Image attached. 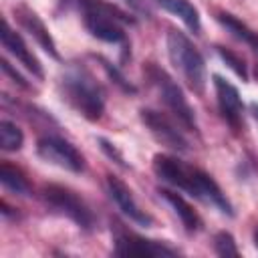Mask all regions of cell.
Returning <instances> with one entry per match:
<instances>
[{"instance_id": "cell-1", "label": "cell", "mask_w": 258, "mask_h": 258, "mask_svg": "<svg viewBox=\"0 0 258 258\" xmlns=\"http://www.w3.org/2000/svg\"><path fill=\"white\" fill-rule=\"evenodd\" d=\"M151 167H153V173L161 181H165L167 185L177 187V189L189 194L191 198L212 206L222 216L234 218L232 202L226 198V194L216 183V179L210 173H206L204 169L189 165V163H185L179 157L169 155V153H155Z\"/></svg>"}, {"instance_id": "cell-2", "label": "cell", "mask_w": 258, "mask_h": 258, "mask_svg": "<svg viewBox=\"0 0 258 258\" xmlns=\"http://www.w3.org/2000/svg\"><path fill=\"white\" fill-rule=\"evenodd\" d=\"M67 2L79 10L83 26L91 36L109 44H119L127 52L129 38L125 28L127 24H135L133 16H129L117 4L107 0H67Z\"/></svg>"}, {"instance_id": "cell-3", "label": "cell", "mask_w": 258, "mask_h": 258, "mask_svg": "<svg viewBox=\"0 0 258 258\" xmlns=\"http://www.w3.org/2000/svg\"><path fill=\"white\" fill-rule=\"evenodd\" d=\"M60 99L87 121H99L105 113V89L83 64H69L58 77Z\"/></svg>"}, {"instance_id": "cell-4", "label": "cell", "mask_w": 258, "mask_h": 258, "mask_svg": "<svg viewBox=\"0 0 258 258\" xmlns=\"http://www.w3.org/2000/svg\"><path fill=\"white\" fill-rule=\"evenodd\" d=\"M165 46H167V56L173 69H177L185 87L196 95H204L208 83V71H206V60L198 50V46L181 30L175 28L167 30Z\"/></svg>"}, {"instance_id": "cell-5", "label": "cell", "mask_w": 258, "mask_h": 258, "mask_svg": "<svg viewBox=\"0 0 258 258\" xmlns=\"http://www.w3.org/2000/svg\"><path fill=\"white\" fill-rule=\"evenodd\" d=\"M143 75L149 81V85L157 91L161 103L165 105V109L171 113V117L189 133L198 135V121H196V113L189 105V101L185 99L181 87L155 62H145L143 67Z\"/></svg>"}, {"instance_id": "cell-6", "label": "cell", "mask_w": 258, "mask_h": 258, "mask_svg": "<svg viewBox=\"0 0 258 258\" xmlns=\"http://www.w3.org/2000/svg\"><path fill=\"white\" fill-rule=\"evenodd\" d=\"M42 200L50 212L69 218L83 232H93L97 228V218L93 210L75 189L58 183H48L42 187Z\"/></svg>"}, {"instance_id": "cell-7", "label": "cell", "mask_w": 258, "mask_h": 258, "mask_svg": "<svg viewBox=\"0 0 258 258\" xmlns=\"http://www.w3.org/2000/svg\"><path fill=\"white\" fill-rule=\"evenodd\" d=\"M113 256L119 258H167V256H177L179 250L169 246L167 242L151 240L145 236H139L131 230H127L123 224L113 222Z\"/></svg>"}, {"instance_id": "cell-8", "label": "cell", "mask_w": 258, "mask_h": 258, "mask_svg": "<svg viewBox=\"0 0 258 258\" xmlns=\"http://www.w3.org/2000/svg\"><path fill=\"white\" fill-rule=\"evenodd\" d=\"M36 153L46 163H52L56 167H62L73 173L85 171V157L83 153L67 139L58 135H44L36 141Z\"/></svg>"}, {"instance_id": "cell-9", "label": "cell", "mask_w": 258, "mask_h": 258, "mask_svg": "<svg viewBox=\"0 0 258 258\" xmlns=\"http://www.w3.org/2000/svg\"><path fill=\"white\" fill-rule=\"evenodd\" d=\"M139 119L141 123L147 127V131L155 137V141H159L161 145L177 151V153H185L189 151V141L183 135L181 129H177V125L163 115L161 111L155 109H141L139 111Z\"/></svg>"}, {"instance_id": "cell-10", "label": "cell", "mask_w": 258, "mask_h": 258, "mask_svg": "<svg viewBox=\"0 0 258 258\" xmlns=\"http://www.w3.org/2000/svg\"><path fill=\"white\" fill-rule=\"evenodd\" d=\"M214 91H216V101L222 119L228 123V127L234 133H240L244 127V103L240 97V91L222 75H214Z\"/></svg>"}, {"instance_id": "cell-11", "label": "cell", "mask_w": 258, "mask_h": 258, "mask_svg": "<svg viewBox=\"0 0 258 258\" xmlns=\"http://www.w3.org/2000/svg\"><path fill=\"white\" fill-rule=\"evenodd\" d=\"M12 12H14V18H16V22L20 24V28H24L30 36H32V40L50 56V58H54V60H60V54H58V48H56V42H54V38H52V34L48 32V28H46V24L42 22V18L28 6V4H16L14 8H12Z\"/></svg>"}, {"instance_id": "cell-12", "label": "cell", "mask_w": 258, "mask_h": 258, "mask_svg": "<svg viewBox=\"0 0 258 258\" xmlns=\"http://www.w3.org/2000/svg\"><path fill=\"white\" fill-rule=\"evenodd\" d=\"M105 185H107L109 198L115 202V206H117L133 224L143 226V228L153 226V218H151L145 210L139 208V204H137L135 198H133V191L129 189V185H127L123 179H119L117 175H107Z\"/></svg>"}, {"instance_id": "cell-13", "label": "cell", "mask_w": 258, "mask_h": 258, "mask_svg": "<svg viewBox=\"0 0 258 258\" xmlns=\"http://www.w3.org/2000/svg\"><path fill=\"white\" fill-rule=\"evenodd\" d=\"M2 46L8 54H12L28 73H32L36 79H44V71H42V64L40 60L32 54V50L28 48V44L24 42V38L10 26L8 20L2 22Z\"/></svg>"}, {"instance_id": "cell-14", "label": "cell", "mask_w": 258, "mask_h": 258, "mask_svg": "<svg viewBox=\"0 0 258 258\" xmlns=\"http://www.w3.org/2000/svg\"><path fill=\"white\" fill-rule=\"evenodd\" d=\"M157 194H159V198H163L165 204L173 210V214L179 218V222H181V226H183V230H185L187 234H198V232L204 228V222H202L200 214H198V212L194 210V206H191L185 198H181L177 191H171V189H167V187H159Z\"/></svg>"}, {"instance_id": "cell-15", "label": "cell", "mask_w": 258, "mask_h": 258, "mask_svg": "<svg viewBox=\"0 0 258 258\" xmlns=\"http://www.w3.org/2000/svg\"><path fill=\"white\" fill-rule=\"evenodd\" d=\"M155 4L159 8H163L165 12L177 16L194 34H200V30H202V18H200L198 8L189 0H155Z\"/></svg>"}, {"instance_id": "cell-16", "label": "cell", "mask_w": 258, "mask_h": 258, "mask_svg": "<svg viewBox=\"0 0 258 258\" xmlns=\"http://www.w3.org/2000/svg\"><path fill=\"white\" fill-rule=\"evenodd\" d=\"M216 20H218L234 38H238L240 42H244L246 46H250L254 52L258 50V32L252 30L248 24H244L240 18H236V16L230 14V12L220 10V12H216Z\"/></svg>"}, {"instance_id": "cell-17", "label": "cell", "mask_w": 258, "mask_h": 258, "mask_svg": "<svg viewBox=\"0 0 258 258\" xmlns=\"http://www.w3.org/2000/svg\"><path fill=\"white\" fill-rule=\"evenodd\" d=\"M0 181H2L4 189L12 191L16 196H30L32 194L28 177L22 173V169L12 165L10 161H2V165H0Z\"/></svg>"}, {"instance_id": "cell-18", "label": "cell", "mask_w": 258, "mask_h": 258, "mask_svg": "<svg viewBox=\"0 0 258 258\" xmlns=\"http://www.w3.org/2000/svg\"><path fill=\"white\" fill-rule=\"evenodd\" d=\"M24 143V133L22 129L8 121V119H2L0 121V147L4 151H18Z\"/></svg>"}, {"instance_id": "cell-19", "label": "cell", "mask_w": 258, "mask_h": 258, "mask_svg": "<svg viewBox=\"0 0 258 258\" xmlns=\"http://www.w3.org/2000/svg\"><path fill=\"white\" fill-rule=\"evenodd\" d=\"M216 52H218V56L244 81V83H248V69H246V64H244V58L240 56V54H236L234 50H230V48H224V46H216Z\"/></svg>"}, {"instance_id": "cell-20", "label": "cell", "mask_w": 258, "mask_h": 258, "mask_svg": "<svg viewBox=\"0 0 258 258\" xmlns=\"http://www.w3.org/2000/svg\"><path fill=\"white\" fill-rule=\"evenodd\" d=\"M214 252L218 256H222V258H230V256L236 258V256H240V250L236 246L234 236L230 232H226V230H222V232H218L214 236Z\"/></svg>"}, {"instance_id": "cell-21", "label": "cell", "mask_w": 258, "mask_h": 258, "mask_svg": "<svg viewBox=\"0 0 258 258\" xmlns=\"http://www.w3.org/2000/svg\"><path fill=\"white\" fill-rule=\"evenodd\" d=\"M97 60H99V62H101V67L105 69L107 77H109V79H111V81H113V83H115L123 93H131V95H135V93H137V87H135L133 83H129V81L123 77V73H121L113 62H109V60H107V58H103V56H97Z\"/></svg>"}, {"instance_id": "cell-22", "label": "cell", "mask_w": 258, "mask_h": 258, "mask_svg": "<svg viewBox=\"0 0 258 258\" xmlns=\"http://www.w3.org/2000/svg\"><path fill=\"white\" fill-rule=\"evenodd\" d=\"M97 141H99V145H101L103 153H105V155H107L109 159H113V161H115L117 165H121V167H125V169L129 167V163L125 161L123 153H121V151H119V149H117V147H115V145H113V143H111L109 139H105V137H99Z\"/></svg>"}, {"instance_id": "cell-23", "label": "cell", "mask_w": 258, "mask_h": 258, "mask_svg": "<svg viewBox=\"0 0 258 258\" xmlns=\"http://www.w3.org/2000/svg\"><path fill=\"white\" fill-rule=\"evenodd\" d=\"M2 71H4V75H6V77H10V79H12V83H14V85H18L20 89H26V91H30V89H32V85H30V83H28V81H26V79H24V77H22V75H20V73L10 64V62H8V58H2Z\"/></svg>"}, {"instance_id": "cell-24", "label": "cell", "mask_w": 258, "mask_h": 258, "mask_svg": "<svg viewBox=\"0 0 258 258\" xmlns=\"http://www.w3.org/2000/svg\"><path fill=\"white\" fill-rule=\"evenodd\" d=\"M250 111H252V115H254V119L258 121V103H252V105H250Z\"/></svg>"}, {"instance_id": "cell-25", "label": "cell", "mask_w": 258, "mask_h": 258, "mask_svg": "<svg viewBox=\"0 0 258 258\" xmlns=\"http://www.w3.org/2000/svg\"><path fill=\"white\" fill-rule=\"evenodd\" d=\"M252 240H254V246L258 248V228L254 230V234H252Z\"/></svg>"}, {"instance_id": "cell-26", "label": "cell", "mask_w": 258, "mask_h": 258, "mask_svg": "<svg viewBox=\"0 0 258 258\" xmlns=\"http://www.w3.org/2000/svg\"><path fill=\"white\" fill-rule=\"evenodd\" d=\"M256 54H258V50H256ZM256 75H258V67H256Z\"/></svg>"}]
</instances>
